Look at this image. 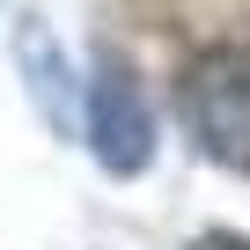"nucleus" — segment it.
Returning a JSON list of instances; mask_svg holds the SVG:
<instances>
[{"mask_svg": "<svg viewBox=\"0 0 250 250\" xmlns=\"http://www.w3.org/2000/svg\"><path fill=\"white\" fill-rule=\"evenodd\" d=\"M88 147L110 177H140L155 162V118H147V96L125 66H103L88 81Z\"/></svg>", "mask_w": 250, "mask_h": 250, "instance_id": "f03ea898", "label": "nucleus"}, {"mask_svg": "<svg viewBox=\"0 0 250 250\" xmlns=\"http://www.w3.org/2000/svg\"><path fill=\"white\" fill-rule=\"evenodd\" d=\"M177 110L221 169H250V44H206L177 74Z\"/></svg>", "mask_w": 250, "mask_h": 250, "instance_id": "f257e3e1", "label": "nucleus"}, {"mask_svg": "<svg viewBox=\"0 0 250 250\" xmlns=\"http://www.w3.org/2000/svg\"><path fill=\"white\" fill-rule=\"evenodd\" d=\"M191 250H250V243H235V235H199Z\"/></svg>", "mask_w": 250, "mask_h": 250, "instance_id": "7ed1b4c3", "label": "nucleus"}]
</instances>
